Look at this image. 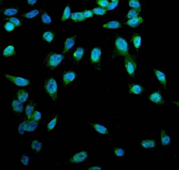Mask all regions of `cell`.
Returning <instances> with one entry per match:
<instances>
[{
    "label": "cell",
    "instance_id": "obj_1",
    "mask_svg": "<svg viewBox=\"0 0 179 170\" xmlns=\"http://www.w3.org/2000/svg\"><path fill=\"white\" fill-rule=\"evenodd\" d=\"M129 55V46L127 41L122 36H118L116 39L113 59L119 56H124L125 57Z\"/></svg>",
    "mask_w": 179,
    "mask_h": 170
},
{
    "label": "cell",
    "instance_id": "obj_2",
    "mask_svg": "<svg viewBox=\"0 0 179 170\" xmlns=\"http://www.w3.org/2000/svg\"><path fill=\"white\" fill-rule=\"evenodd\" d=\"M64 55L54 53H50L45 59L44 64L47 68L53 69L56 68L64 59Z\"/></svg>",
    "mask_w": 179,
    "mask_h": 170
},
{
    "label": "cell",
    "instance_id": "obj_3",
    "mask_svg": "<svg viewBox=\"0 0 179 170\" xmlns=\"http://www.w3.org/2000/svg\"><path fill=\"white\" fill-rule=\"evenodd\" d=\"M44 88L47 93L50 96L52 100L55 102H57L58 86L55 80L52 78H47L45 83Z\"/></svg>",
    "mask_w": 179,
    "mask_h": 170
},
{
    "label": "cell",
    "instance_id": "obj_4",
    "mask_svg": "<svg viewBox=\"0 0 179 170\" xmlns=\"http://www.w3.org/2000/svg\"><path fill=\"white\" fill-rule=\"evenodd\" d=\"M101 48H95L92 50L91 55V63L95 68L97 69H100L101 67Z\"/></svg>",
    "mask_w": 179,
    "mask_h": 170
},
{
    "label": "cell",
    "instance_id": "obj_5",
    "mask_svg": "<svg viewBox=\"0 0 179 170\" xmlns=\"http://www.w3.org/2000/svg\"><path fill=\"white\" fill-rule=\"evenodd\" d=\"M125 65L127 73L132 77H135L137 66L134 58L129 55L125 57Z\"/></svg>",
    "mask_w": 179,
    "mask_h": 170
},
{
    "label": "cell",
    "instance_id": "obj_6",
    "mask_svg": "<svg viewBox=\"0 0 179 170\" xmlns=\"http://www.w3.org/2000/svg\"><path fill=\"white\" fill-rule=\"evenodd\" d=\"M5 77L12 82L18 86H26L30 84V80L20 77H13L10 75H5Z\"/></svg>",
    "mask_w": 179,
    "mask_h": 170
},
{
    "label": "cell",
    "instance_id": "obj_7",
    "mask_svg": "<svg viewBox=\"0 0 179 170\" xmlns=\"http://www.w3.org/2000/svg\"><path fill=\"white\" fill-rule=\"evenodd\" d=\"M88 157V154L85 151H81L79 153H76L70 159L69 162L72 164L80 163L85 161Z\"/></svg>",
    "mask_w": 179,
    "mask_h": 170
},
{
    "label": "cell",
    "instance_id": "obj_8",
    "mask_svg": "<svg viewBox=\"0 0 179 170\" xmlns=\"http://www.w3.org/2000/svg\"><path fill=\"white\" fill-rule=\"evenodd\" d=\"M149 99L150 101L158 105H163L164 103V100L162 98L161 94L160 92L158 91L154 92L152 94H151L149 96Z\"/></svg>",
    "mask_w": 179,
    "mask_h": 170
},
{
    "label": "cell",
    "instance_id": "obj_9",
    "mask_svg": "<svg viewBox=\"0 0 179 170\" xmlns=\"http://www.w3.org/2000/svg\"><path fill=\"white\" fill-rule=\"evenodd\" d=\"M76 39V36L75 35L74 36L72 37L67 39L65 43V47L63 51L64 55H66L67 54L70 50H71V48L74 46Z\"/></svg>",
    "mask_w": 179,
    "mask_h": 170
},
{
    "label": "cell",
    "instance_id": "obj_10",
    "mask_svg": "<svg viewBox=\"0 0 179 170\" xmlns=\"http://www.w3.org/2000/svg\"><path fill=\"white\" fill-rule=\"evenodd\" d=\"M76 75L73 71H69L64 73L63 75V80L64 84L67 86L75 79Z\"/></svg>",
    "mask_w": 179,
    "mask_h": 170
},
{
    "label": "cell",
    "instance_id": "obj_11",
    "mask_svg": "<svg viewBox=\"0 0 179 170\" xmlns=\"http://www.w3.org/2000/svg\"><path fill=\"white\" fill-rule=\"evenodd\" d=\"M154 71L156 77H157L158 80L160 81V83L162 85L163 88L166 90L167 89V85H166L165 75L163 73L160 71L158 70L157 69H154Z\"/></svg>",
    "mask_w": 179,
    "mask_h": 170
},
{
    "label": "cell",
    "instance_id": "obj_12",
    "mask_svg": "<svg viewBox=\"0 0 179 170\" xmlns=\"http://www.w3.org/2000/svg\"><path fill=\"white\" fill-rule=\"evenodd\" d=\"M129 93L135 94H141L144 91L142 87L138 84H132L129 85Z\"/></svg>",
    "mask_w": 179,
    "mask_h": 170
},
{
    "label": "cell",
    "instance_id": "obj_13",
    "mask_svg": "<svg viewBox=\"0 0 179 170\" xmlns=\"http://www.w3.org/2000/svg\"><path fill=\"white\" fill-rule=\"evenodd\" d=\"M12 109L16 113H21L24 110V107L21 102L17 100H14L12 102Z\"/></svg>",
    "mask_w": 179,
    "mask_h": 170
},
{
    "label": "cell",
    "instance_id": "obj_14",
    "mask_svg": "<svg viewBox=\"0 0 179 170\" xmlns=\"http://www.w3.org/2000/svg\"><path fill=\"white\" fill-rule=\"evenodd\" d=\"M38 125V123L37 121L30 119L27 121L25 125V130L28 132H32L37 128Z\"/></svg>",
    "mask_w": 179,
    "mask_h": 170
},
{
    "label": "cell",
    "instance_id": "obj_15",
    "mask_svg": "<svg viewBox=\"0 0 179 170\" xmlns=\"http://www.w3.org/2000/svg\"><path fill=\"white\" fill-rule=\"evenodd\" d=\"M85 53V50L82 48H78L76 50L73 55V59L77 63L81 61Z\"/></svg>",
    "mask_w": 179,
    "mask_h": 170
},
{
    "label": "cell",
    "instance_id": "obj_16",
    "mask_svg": "<svg viewBox=\"0 0 179 170\" xmlns=\"http://www.w3.org/2000/svg\"><path fill=\"white\" fill-rule=\"evenodd\" d=\"M143 22V18L141 17H138L129 19L127 23V25L132 28H136L142 23Z\"/></svg>",
    "mask_w": 179,
    "mask_h": 170
},
{
    "label": "cell",
    "instance_id": "obj_17",
    "mask_svg": "<svg viewBox=\"0 0 179 170\" xmlns=\"http://www.w3.org/2000/svg\"><path fill=\"white\" fill-rule=\"evenodd\" d=\"M19 8L17 7L14 8H6L4 9L1 10V12L4 15L6 16H12L16 15L19 12Z\"/></svg>",
    "mask_w": 179,
    "mask_h": 170
},
{
    "label": "cell",
    "instance_id": "obj_18",
    "mask_svg": "<svg viewBox=\"0 0 179 170\" xmlns=\"http://www.w3.org/2000/svg\"><path fill=\"white\" fill-rule=\"evenodd\" d=\"M18 100L21 102H25L28 97V94L25 90H19L17 93Z\"/></svg>",
    "mask_w": 179,
    "mask_h": 170
},
{
    "label": "cell",
    "instance_id": "obj_19",
    "mask_svg": "<svg viewBox=\"0 0 179 170\" xmlns=\"http://www.w3.org/2000/svg\"><path fill=\"white\" fill-rule=\"evenodd\" d=\"M122 26L121 23L119 21H111L108 23L104 24V26H102L103 28H106V29H117L121 28Z\"/></svg>",
    "mask_w": 179,
    "mask_h": 170
},
{
    "label": "cell",
    "instance_id": "obj_20",
    "mask_svg": "<svg viewBox=\"0 0 179 170\" xmlns=\"http://www.w3.org/2000/svg\"><path fill=\"white\" fill-rule=\"evenodd\" d=\"M71 18L75 22L84 21L86 19V18L84 16L83 12H76L72 14Z\"/></svg>",
    "mask_w": 179,
    "mask_h": 170
},
{
    "label": "cell",
    "instance_id": "obj_21",
    "mask_svg": "<svg viewBox=\"0 0 179 170\" xmlns=\"http://www.w3.org/2000/svg\"><path fill=\"white\" fill-rule=\"evenodd\" d=\"M35 106V103H33V102H30V103H28V105L26 107V114L27 118L29 120L32 119V117Z\"/></svg>",
    "mask_w": 179,
    "mask_h": 170
},
{
    "label": "cell",
    "instance_id": "obj_22",
    "mask_svg": "<svg viewBox=\"0 0 179 170\" xmlns=\"http://www.w3.org/2000/svg\"><path fill=\"white\" fill-rule=\"evenodd\" d=\"M140 12L141 9L133 8L129 10V13L126 16V17L129 19H131L136 17H139V14Z\"/></svg>",
    "mask_w": 179,
    "mask_h": 170
},
{
    "label": "cell",
    "instance_id": "obj_23",
    "mask_svg": "<svg viewBox=\"0 0 179 170\" xmlns=\"http://www.w3.org/2000/svg\"><path fill=\"white\" fill-rule=\"evenodd\" d=\"M156 141L155 139H146L143 141L141 145L145 148H151L156 146Z\"/></svg>",
    "mask_w": 179,
    "mask_h": 170
},
{
    "label": "cell",
    "instance_id": "obj_24",
    "mask_svg": "<svg viewBox=\"0 0 179 170\" xmlns=\"http://www.w3.org/2000/svg\"><path fill=\"white\" fill-rule=\"evenodd\" d=\"M161 142L163 146H167L170 143V139L163 129L161 130Z\"/></svg>",
    "mask_w": 179,
    "mask_h": 170
},
{
    "label": "cell",
    "instance_id": "obj_25",
    "mask_svg": "<svg viewBox=\"0 0 179 170\" xmlns=\"http://www.w3.org/2000/svg\"><path fill=\"white\" fill-rule=\"evenodd\" d=\"M93 126H94L95 130L99 133L102 134H109L108 130L104 126L98 124H93Z\"/></svg>",
    "mask_w": 179,
    "mask_h": 170
},
{
    "label": "cell",
    "instance_id": "obj_26",
    "mask_svg": "<svg viewBox=\"0 0 179 170\" xmlns=\"http://www.w3.org/2000/svg\"><path fill=\"white\" fill-rule=\"evenodd\" d=\"M54 32L52 31H47L42 36V39L48 42H51L54 38Z\"/></svg>",
    "mask_w": 179,
    "mask_h": 170
},
{
    "label": "cell",
    "instance_id": "obj_27",
    "mask_svg": "<svg viewBox=\"0 0 179 170\" xmlns=\"http://www.w3.org/2000/svg\"><path fill=\"white\" fill-rule=\"evenodd\" d=\"M14 53L15 52H14V46H7L4 50L3 52V55L5 57H8L14 55Z\"/></svg>",
    "mask_w": 179,
    "mask_h": 170
},
{
    "label": "cell",
    "instance_id": "obj_28",
    "mask_svg": "<svg viewBox=\"0 0 179 170\" xmlns=\"http://www.w3.org/2000/svg\"><path fill=\"white\" fill-rule=\"evenodd\" d=\"M40 12L41 11L40 10H34L24 14L22 16L26 18H32L37 16L40 13Z\"/></svg>",
    "mask_w": 179,
    "mask_h": 170
},
{
    "label": "cell",
    "instance_id": "obj_29",
    "mask_svg": "<svg viewBox=\"0 0 179 170\" xmlns=\"http://www.w3.org/2000/svg\"><path fill=\"white\" fill-rule=\"evenodd\" d=\"M132 40H133V43H134L135 48H138L140 46L141 42L140 36L137 34H134Z\"/></svg>",
    "mask_w": 179,
    "mask_h": 170
},
{
    "label": "cell",
    "instance_id": "obj_30",
    "mask_svg": "<svg viewBox=\"0 0 179 170\" xmlns=\"http://www.w3.org/2000/svg\"><path fill=\"white\" fill-rule=\"evenodd\" d=\"M31 148L34 151L40 152L42 148V144L38 141L34 140L31 144Z\"/></svg>",
    "mask_w": 179,
    "mask_h": 170
},
{
    "label": "cell",
    "instance_id": "obj_31",
    "mask_svg": "<svg viewBox=\"0 0 179 170\" xmlns=\"http://www.w3.org/2000/svg\"><path fill=\"white\" fill-rule=\"evenodd\" d=\"M41 19L42 20V22L46 24H49L51 23V17L46 12H42L41 14Z\"/></svg>",
    "mask_w": 179,
    "mask_h": 170
},
{
    "label": "cell",
    "instance_id": "obj_32",
    "mask_svg": "<svg viewBox=\"0 0 179 170\" xmlns=\"http://www.w3.org/2000/svg\"><path fill=\"white\" fill-rule=\"evenodd\" d=\"M107 11L106 9L105 8H103L101 7H98L96 8H94L93 10V12L94 14H96V15H99V16H103L106 14Z\"/></svg>",
    "mask_w": 179,
    "mask_h": 170
},
{
    "label": "cell",
    "instance_id": "obj_33",
    "mask_svg": "<svg viewBox=\"0 0 179 170\" xmlns=\"http://www.w3.org/2000/svg\"><path fill=\"white\" fill-rule=\"evenodd\" d=\"M70 14H71L70 8L69 6H67L64 10V14L62 18V21H65L66 20H67L69 18Z\"/></svg>",
    "mask_w": 179,
    "mask_h": 170
},
{
    "label": "cell",
    "instance_id": "obj_34",
    "mask_svg": "<svg viewBox=\"0 0 179 170\" xmlns=\"http://www.w3.org/2000/svg\"><path fill=\"white\" fill-rule=\"evenodd\" d=\"M17 27L14 23H12L11 21H8L7 22L5 25L4 26V28L6 30V31L8 32L13 31L14 29L16 28V27Z\"/></svg>",
    "mask_w": 179,
    "mask_h": 170
},
{
    "label": "cell",
    "instance_id": "obj_35",
    "mask_svg": "<svg viewBox=\"0 0 179 170\" xmlns=\"http://www.w3.org/2000/svg\"><path fill=\"white\" fill-rule=\"evenodd\" d=\"M129 6L131 7L137 9H141V4L138 1L136 0H131L129 1Z\"/></svg>",
    "mask_w": 179,
    "mask_h": 170
},
{
    "label": "cell",
    "instance_id": "obj_36",
    "mask_svg": "<svg viewBox=\"0 0 179 170\" xmlns=\"http://www.w3.org/2000/svg\"><path fill=\"white\" fill-rule=\"evenodd\" d=\"M58 117V116L57 115V116L55 117L53 120H52L50 121V122L49 123L48 125H47V129H48V131H50V130L53 129V128H54L55 125H56Z\"/></svg>",
    "mask_w": 179,
    "mask_h": 170
},
{
    "label": "cell",
    "instance_id": "obj_37",
    "mask_svg": "<svg viewBox=\"0 0 179 170\" xmlns=\"http://www.w3.org/2000/svg\"><path fill=\"white\" fill-rule=\"evenodd\" d=\"M118 3H119V1L113 0L112 1V2L109 4L108 7L106 8V10H111L114 9L117 6Z\"/></svg>",
    "mask_w": 179,
    "mask_h": 170
},
{
    "label": "cell",
    "instance_id": "obj_38",
    "mask_svg": "<svg viewBox=\"0 0 179 170\" xmlns=\"http://www.w3.org/2000/svg\"><path fill=\"white\" fill-rule=\"evenodd\" d=\"M96 3L101 7L105 8H107L110 4L109 1L107 0H99V1H97Z\"/></svg>",
    "mask_w": 179,
    "mask_h": 170
},
{
    "label": "cell",
    "instance_id": "obj_39",
    "mask_svg": "<svg viewBox=\"0 0 179 170\" xmlns=\"http://www.w3.org/2000/svg\"><path fill=\"white\" fill-rule=\"evenodd\" d=\"M41 119V113L35 111L33 113L32 117V119L35 121H38L40 120Z\"/></svg>",
    "mask_w": 179,
    "mask_h": 170
},
{
    "label": "cell",
    "instance_id": "obj_40",
    "mask_svg": "<svg viewBox=\"0 0 179 170\" xmlns=\"http://www.w3.org/2000/svg\"><path fill=\"white\" fill-rule=\"evenodd\" d=\"M115 150V153L117 156H123L125 154V151L123 149L120 148H116L114 149Z\"/></svg>",
    "mask_w": 179,
    "mask_h": 170
},
{
    "label": "cell",
    "instance_id": "obj_41",
    "mask_svg": "<svg viewBox=\"0 0 179 170\" xmlns=\"http://www.w3.org/2000/svg\"><path fill=\"white\" fill-rule=\"evenodd\" d=\"M21 161L22 164L24 166H27V164H28L29 161V157L27 156L26 155H23L22 156L21 159Z\"/></svg>",
    "mask_w": 179,
    "mask_h": 170
},
{
    "label": "cell",
    "instance_id": "obj_42",
    "mask_svg": "<svg viewBox=\"0 0 179 170\" xmlns=\"http://www.w3.org/2000/svg\"><path fill=\"white\" fill-rule=\"evenodd\" d=\"M26 121L25 120L21 124H19V132L21 134H23L25 130V125L26 123Z\"/></svg>",
    "mask_w": 179,
    "mask_h": 170
},
{
    "label": "cell",
    "instance_id": "obj_43",
    "mask_svg": "<svg viewBox=\"0 0 179 170\" xmlns=\"http://www.w3.org/2000/svg\"><path fill=\"white\" fill-rule=\"evenodd\" d=\"M9 20L10 21H11L12 23H14L17 27L21 26V22L20 21V20L19 18H17V17H10Z\"/></svg>",
    "mask_w": 179,
    "mask_h": 170
},
{
    "label": "cell",
    "instance_id": "obj_44",
    "mask_svg": "<svg viewBox=\"0 0 179 170\" xmlns=\"http://www.w3.org/2000/svg\"><path fill=\"white\" fill-rule=\"evenodd\" d=\"M83 14L86 18L92 17L93 16V12L91 10H86L85 11L83 12Z\"/></svg>",
    "mask_w": 179,
    "mask_h": 170
},
{
    "label": "cell",
    "instance_id": "obj_45",
    "mask_svg": "<svg viewBox=\"0 0 179 170\" xmlns=\"http://www.w3.org/2000/svg\"><path fill=\"white\" fill-rule=\"evenodd\" d=\"M88 170H101V168L99 167V166H92V167H91L90 168L88 169Z\"/></svg>",
    "mask_w": 179,
    "mask_h": 170
},
{
    "label": "cell",
    "instance_id": "obj_46",
    "mask_svg": "<svg viewBox=\"0 0 179 170\" xmlns=\"http://www.w3.org/2000/svg\"><path fill=\"white\" fill-rule=\"evenodd\" d=\"M37 1H28V3H29V5H33L37 3Z\"/></svg>",
    "mask_w": 179,
    "mask_h": 170
}]
</instances>
